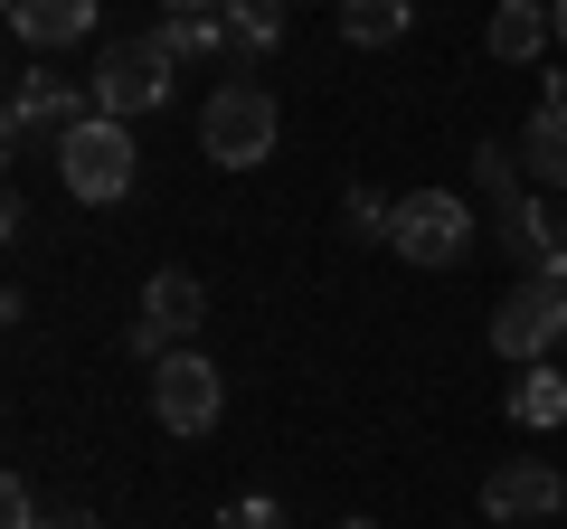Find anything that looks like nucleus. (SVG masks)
<instances>
[{
	"label": "nucleus",
	"instance_id": "f257e3e1",
	"mask_svg": "<svg viewBox=\"0 0 567 529\" xmlns=\"http://www.w3.org/2000/svg\"><path fill=\"white\" fill-rule=\"evenodd\" d=\"M275 143H284V114H275V95H265L256 76H227V85H208L199 152H208L218 170H256Z\"/></svg>",
	"mask_w": 567,
	"mask_h": 529
},
{
	"label": "nucleus",
	"instance_id": "f03ea898",
	"mask_svg": "<svg viewBox=\"0 0 567 529\" xmlns=\"http://www.w3.org/2000/svg\"><path fill=\"white\" fill-rule=\"evenodd\" d=\"M133 170H142V152H133V123H114V114H85L76 133L58 143V180L76 189L85 208H104V199H133Z\"/></svg>",
	"mask_w": 567,
	"mask_h": 529
},
{
	"label": "nucleus",
	"instance_id": "7ed1b4c3",
	"mask_svg": "<svg viewBox=\"0 0 567 529\" xmlns=\"http://www.w3.org/2000/svg\"><path fill=\"white\" fill-rule=\"evenodd\" d=\"M171 66H181V58H171L162 39H114L95 58V76H85V85H95V114H114V123L152 114V104L171 95Z\"/></svg>",
	"mask_w": 567,
	"mask_h": 529
},
{
	"label": "nucleus",
	"instance_id": "20e7f679",
	"mask_svg": "<svg viewBox=\"0 0 567 529\" xmlns=\"http://www.w3.org/2000/svg\"><path fill=\"white\" fill-rule=\"evenodd\" d=\"M567 341V284L558 274H529V284H511L502 303H492V350L502 360H548V350Z\"/></svg>",
	"mask_w": 567,
	"mask_h": 529
},
{
	"label": "nucleus",
	"instance_id": "39448f33",
	"mask_svg": "<svg viewBox=\"0 0 567 529\" xmlns=\"http://www.w3.org/2000/svg\"><path fill=\"white\" fill-rule=\"evenodd\" d=\"M199 322H208V284L181 274V264H162V274L142 284V312H133V360H171V350H189Z\"/></svg>",
	"mask_w": 567,
	"mask_h": 529
},
{
	"label": "nucleus",
	"instance_id": "423d86ee",
	"mask_svg": "<svg viewBox=\"0 0 567 529\" xmlns=\"http://www.w3.org/2000/svg\"><path fill=\"white\" fill-rule=\"evenodd\" d=\"M152 416H162L171 435H208L227 416V378L208 369V350H171V360H152Z\"/></svg>",
	"mask_w": 567,
	"mask_h": 529
},
{
	"label": "nucleus",
	"instance_id": "0eeeda50",
	"mask_svg": "<svg viewBox=\"0 0 567 529\" xmlns=\"http://www.w3.org/2000/svg\"><path fill=\"white\" fill-rule=\"evenodd\" d=\"M388 246H398L406 264H464L473 208L454 199V189H406V199H398V227H388Z\"/></svg>",
	"mask_w": 567,
	"mask_h": 529
},
{
	"label": "nucleus",
	"instance_id": "6e6552de",
	"mask_svg": "<svg viewBox=\"0 0 567 529\" xmlns=\"http://www.w3.org/2000/svg\"><path fill=\"white\" fill-rule=\"evenodd\" d=\"M85 114H95V85H66V76H20V85H10V123H0V143H10V152H39L48 133L66 143V133H76Z\"/></svg>",
	"mask_w": 567,
	"mask_h": 529
},
{
	"label": "nucleus",
	"instance_id": "1a4fd4ad",
	"mask_svg": "<svg viewBox=\"0 0 567 529\" xmlns=\"http://www.w3.org/2000/svg\"><path fill=\"white\" fill-rule=\"evenodd\" d=\"M502 246L529 264V274H558L567 284V218L539 199V189H520V199H502Z\"/></svg>",
	"mask_w": 567,
	"mask_h": 529
},
{
	"label": "nucleus",
	"instance_id": "9d476101",
	"mask_svg": "<svg viewBox=\"0 0 567 529\" xmlns=\"http://www.w3.org/2000/svg\"><path fill=\"white\" fill-rule=\"evenodd\" d=\"M483 510L492 520H558L567 510V473L558 464H502L483 483Z\"/></svg>",
	"mask_w": 567,
	"mask_h": 529
},
{
	"label": "nucleus",
	"instance_id": "9b49d317",
	"mask_svg": "<svg viewBox=\"0 0 567 529\" xmlns=\"http://www.w3.org/2000/svg\"><path fill=\"white\" fill-rule=\"evenodd\" d=\"M511 152H520V180L529 189H567V85L539 95V114L511 133Z\"/></svg>",
	"mask_w": 567,
	"mask_h": 529
},
{
	"label": "nucleus",
	"instance_id": "f8f14e48",
	"mask_svg": "<svg viewBox=\"0 0 567 529\" xmlns=\"http://www.w3.org/2000/svg\"><path fill=\"white\" fill-rule=\"evenodd\" d=\"M10 29L58 58V48H76L85 29H95V0H10Z\"/></svg>",
	"mask_w": 567,
	"mask_h": 529
},
{
	"label": "nucleus",
	"instance_id": "ddd939ff",
	"mask_svg": "<svg viewBox=\"0 0 567 529\" xmlns=\"http://www.w3.org/2000/svg\"><path fill=\"white\" fill-rule=\"evenodd\" d=\"M483 39H492V58H502V66H529L548 39H558V20H548V0H502Z\"/></svg>",
	"mask_w": 567,
	"mask_h": 529
},
{
	"label": "nucleus",
	"instance_id": "4468645a",
	"mask_svg": "<svg viewBox=\"0 0 567 529\" xmlns=\"http://www.w3.org/2000/svg\"><path fill=\"white\" fill-rule=\"evenodd\" d=\"M218 29H227V58L237 66H265L284 48V0H227Z\"/></svg>",
	"mask_w": 567,
	"mask_h": 529
},
{
	"label": "nucleus",
	"instance_id": "2eb2a0df",
	"mask_svg": "<svg viewBox=\"0 0 567 529\" xmlns=\"http://www.w3.org/2000/svg\"><path fill=\"white\" fill-rule=\"evenodd\" d=\"M511 426H529V435H548V426H567V369H548V360H529L520 378H511Z\"/></svg>",
	"mask_w": 567,
	"mask_h": 529
},
{
	"label": "nucleus",
	"instance_id": "dca6fc26",
	"mask_svg": "<svg viewBox=\"0 0 567 529\" xmlns=\"http://www.w3.org/2000/svg\"><path fill=\"white\" fill-rule=\"evenodd\" d=\"M416 29V0H341V39L350 48H398Z\"/></svg>",
	"mask_w": 567,
	"mask_h": 529
},
{
	"label": "nucleus",
	"instance_id": "f3484780",
	"mask_svg": "<svg viewBox=\"0 0 567 529\" xmlns=\"http://www.w3.org/2000/svg\"><path fill=\"white\" fill-rule=\"evenodd\" d=\"M152 39H162L181 66H189V58H227V29H218V10H189V20H162Z\"/></svg>",
	"mask_w": 567,
	"mask_h": 529
},
{
	"label": "nucleus",
	"instance_id": "a211bd4d",
	"mask_svg": "<svg viewBox=\"0 0 567 529\" xmlns=\"http://www.w3.org/2000/svg\"><path fill=\"white\" fill-rule=\"evenodd\" d=\"M341 227H350L360 246H388V227H398V199H379V189H350V199H341Z\"/></svg>",
	"mask_w": 567,
	"mask_h": 529
},
{
	"label": "nucleus",
	"instance_id": "6ab92c4d",
	"mask_svg": "<svg viewBox=\"0 0 567 529\" xmlns=\"http://www.w3.org/2000/svg\"><path fill=\"white\" fill-rule=\"evenodd\" d=\"M511 170H520V152H511V143H483V152H473V180H483L492 199H520V189H511Z\"/></svg>",
	"mask_w": 567,
	"mask_h": 529
},
{
	"label": "nucleus",
	"instance_id": "aec40b11",
	"mask_svg": "<svg viewBox=\"0 0 567 529\" xmlns=\"http://www.w3.org/2000/svg\"><path fill=\"white\" fill-rule=\"evenodd\" d=\"M0 529H48V520H39V501H29V483H20V473L0 483Z\"/></svg>",
	"mask_w": 567,
	"mask_h": 529
},
{
	"label": "nucleus",
	"instance_id": "412c9836",
	"mask_svg": "<svg viewBox=\"0 0 567 529\" xmlns=\"http://www.w3.org/2000/svg\"><path fill=\"white\" fill-rule=\"evenodd\" d=\"M218 529H284V510L246 491V501H227V510H218Z\"/></svg>",
	"mask_w": 567,
	"mask_h": 529
},
{
	"label": "nucleus",
	"instance_id": "4be33fe9",
	"mask_svg": "<svg viewBox=\"0 0 567 529\" xmlns=\"http://www.w3.org/2000/svg\"><path fill=\"white\" fill-rule=\"evenodd\" d=\"M48 529H104V520H95V510H58V520H48Z\"/></svg>",
	"mask_w": 567,
	"mask_h": 529
},
{
	"label": "nucleus",
	"instance_id": "5701e85b",
	"mask_svg": "<svg viewBox=\"0 0 567 529\" xmlns=\"http://www.w3.org/2000/svg\"><path fill=\"white\" fill-rule=\"evenodd\" d=\"M162 10H171V20H189V10H227V0H162Z\"/></svg>",
	"mask_w": 567,
	"mask_h": 529
},
{
	"label": "nucleus",
	"instance_id": "b1692460",
	"mask_svg": "<svg viewBox=\"0 0 567 529\" xmlns=\"http://www.w3.org/2000/svg\"><path fill=\"white\" fill-rule=\"evenodd\" d=\"M548 20H558V39H567V0H548Z\"/></svg>",
	"mask_w": 567,
	"mask_h": 529
},
{
	"label": "nucleus",
	"instance_id": "393cba45",
	"mask_svg": "<svg viewBox=\"0 0 567 529\" xmlns=\"http://www.w3.org/2000/svg\"><path fill=\"white\" fill-rule=\"evenodd\" d=\"M341 529H379V520H341Z\"/></svg>",
	"mask_w": 567,
	"mask_h": 529
}]
</instances>
